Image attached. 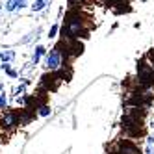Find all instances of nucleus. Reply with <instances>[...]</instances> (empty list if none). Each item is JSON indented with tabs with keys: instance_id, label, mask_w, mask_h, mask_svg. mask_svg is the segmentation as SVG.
<instances>
[{
	"instance_id": "f257e3e1",
	"label": "nucleus",
	"mask_w": 154,
	"mask_h": 154,
	"mask_svg": "<svg viewBox=\"0 0 154 154\" xmlns=\"http://www.w3.org/2000/svg\"><path fill=\"white\" fill-rule=\"evenodd\" d=\"M84 30V20L78 11H69L65 17V24L61 28V37L63 39H78Z\"/></svg>"
},
{
	"instance_id": "f03ea898",
	"label": "nucleus",
	"mask_w": 154,
	"mask_h": 154,
	"mask_svg": "<svg viewBox=\"0 0 154 154\" xmlns=\"http://www.w3.org/2000/svg\"><path fill=\"white\" fill-rule=\"evenodd\" d=\"M137 82L141 85H154V69L150 67V63H147L145 60L137 63Z\"/></svg>"
},
{
	"instance_id": "7ed1b4c3",
	"label": "nucleus",
	"mask_w": 154,
	"mask_h": 154,
	"mask_svg": "<svg viewBox=\"0 0 154 154\" xmlns=\"http://www.w3.org/2000/svg\"><path fill=\"white\" fill-rule=\"evenodd\" d=\"M63 60H65V54H63V50H61V47L58 45V47H54L52 50H50V54L47 56V67H48V71H60L61 67H63Z\"/></svg>"
},
{
	"instance_id": "20e7f679",
	"label": "nucleus",
	"mask_w": 154,
	"mask_h": 154,
	"mask_svg": "<svg viewBox=\"0 0 154 154\" xmlns=\"http://www.w3.org/2000/svg\"><path fill=\"white\" fill-rule=\"evenodd\" d=\"M117 154H141V150L136 143H132L128 139H121L117 143Z\"/></svg>"
},
{
	"instance_id": "39448f33",
	"label": "nucleus",
	"mask_w": 154,
	"mask_h": 154,
	"mask_svg": "<svg viewBox=\"0 0 154 154\" xmlns=\"http://www.w3.org/2000/svg\"><path fill=\"white\" fill-rule=\"evenodd\" d=\"M0 125H2L4 128H15V126H19V115H17V112H13V109L4 112L2 119H0Z\"/></svg>"
},
{
	"instance_id": "423d86ee",
	"label": "nucleus",
	"mask_w": 154,
	"mask_h": 154,
	"mask_svg": "<svg viewBox=\"0 0 154 154\" xmlns=\"http://www.w3.org/2000/svg\"><path fill=\"white\" fill-rule=\"evenodd\" d=\"M19 115V125H28L32 123V119H34V112H30V109H20V112H17Z\"/></svg>"
},
{
	"instance_id": "0eeeda50",
	"label": "nucleus",
	"mask_w": 154,
	"mask_h": 154,
	"mask_svg": "<svg viewBox=\"0 0 154 154\" xmlns=\"http://www.w3.org/2000/svg\"><path fill=\"white\" fill-rule=\"evenodd\" d=\"M15 58V52L13 50H4V52H0V60H2L4 63H9Z\"/></svg>"
},
{
	"instance_id": "6e6552de",
	"label": "nucleus",
	"mask_w": 154,
	"mask_h": 154,
	"mask_svg": "<svg viewBox=\"0 0 154 154\" xmlns=\"http://www.w3.org/2000/svg\"><path fill=\"white\" fill-rule=\"evenodd\" d=\"M48 6V0H35L34 4H32V9L34 11H41V9H45Z\"/></svg>"
},
{
	"instance_id": "1a4fd4ad",
	"label": "nucleus",
	"mask_w": 154,
	"mask_h": 154,
	"mask_svg": "<svg viewBox=\"0 0 154 154\" xmlns=\"http://www.w3.org/2000/svg\"><path fill=\"white\" fill-rule=\"evenodd\" d=\"M45 52H47V50H45V47H37V48H35V52H34V56H32V63H37Z\"/></svg>"
},
{
	"instance_id": "9d476101",
	"label": "nucleus",
	"mask_w": 154,
	"mask_h": 154,
	"mask_svg": "<svg viewBox=\"0 0 154 154\" xmlns=\"http://www.w3.org/2000/svg\"><path fill=\"white\" fill-rule=\"evenodd\" d=\"M2 71H4L8 76H11V78H17V71H13L11 67H9V63H2Z\"/></svg>"
},
{
	"instance_id": "9b49d317",
	"label": "nucleus",
	"mask_w": 154,
	"mask_h": 154,
	"mask_svg": "<svg viewBox=\"0 0 154 154\" xmlns=\"http://www.w3.org/2000/svg\"><path fill=\"white\" fill-rule=\"evenodd\" d=\"M17 8H19L17 0H8V2H6V11H15Z\"/></svg>"
},
{
	"instance_id": "f8f14e48",
	"label": "nucleus",
	"mask_w": 154,
	"mask_h": 154,
	"mask_svg": "<svg viewBox=\"0 0 154 154\" xmlns=\"http://www.w3.org/2000/svg\"><path fill=\"white\" fill-rule=\"evenodd\" d=\"M37 109H39V115H41V117H48V115H50V108H48L47 104H43V106H39Z\"/></svg>"
},
{
	"instance_id": "ddd939ff",
	"label": "nucleus",
	"mask_w": 154,
	"mask_h": 154,
	"mask_svg": "<svg viewBox=\"0 0 154 154\" xmlns=\"http://www.w3.org/2000/svg\"><path fill=\"white\" fill-rule=\"evenodd\" d=\"M6 106H8V95L0 93V109H6Z\"/></svg>"
},
{
	"instance_id": "4468645a",
	"label": "nucleus",
	"mask_w": 154,
	"mask_h": 154,
	"mask_svg": "<svg viewBox=\"0 0 154 154\" xmlns=\"http://www.w3.org/2000/svg\"><path fill=\"white\" fill-rule=\"evenodd\" d=\"M58 30H60V26H58V24H54V26L50 28V32H48V37H56V34H58Z\"/></svg>"
},
{
	"instance_id": "2eb2a0df",
	"label": "nucleus",
	"mask_w": 154,
	"mask_h": 154,
	"mask_svg": "<svg viewBox=\"0 0 154 154\" xmlns=\"http://www.w3.org/2000/svg\"><path fill=\"white\" fill-rule=\"evenodd\" d=\"M0 93H4V85L2 84H0Z\"/></svg>"
},
{
	"instance_id": "dca6fc26",
	"label": "nucleus",
	"mask_w": 154,
	"mask_h": 154,
	"mask_svg": "<svg viewBox=\"0 0 154 154\" xmlns=\"http://www.w3.org/2000/svg\"><path fill=\"white\" fill-rule=\"evenodd\" d=\"M0 11H2V4H0Z\"/></svg>"
}]
</instances>
